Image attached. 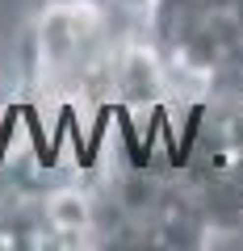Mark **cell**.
<instances>
[{
    "instance_id": "cell-1",
    "label": "cell",
    "mask_w": 243,
    "mask_h": 251,
    "mask_svg": "<svg viewBox=\"0 0 243 251\" xmlns=\"http://www.w3.org/2000/svg\"><path fill=\"white\" fill-rule=\"evenodd\" d=\"M147 25L185 109L243 105V0H147Z\"/></svg>"
},
{
    "instance_id": "cell-2",
    "label": "cell",
    "mask_w": 243,
    "mask_h": 251,
    "mask_svg": "<svg viewBox=\"0 0 243 251\" xmlns=\"http://www.w3.org/2000/svg\"><path fill=\"white\" fill-rule=\"evenodd\" d=\"M122 4H135V9H147V0H122Z\"/></svg>"
}]
</instances>
